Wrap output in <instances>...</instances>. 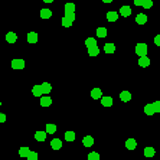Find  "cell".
Wrapping results in <instances>:
<instances>
[{
  "label": "cell",
  "instance_id": "1",
  "mask_svg": "<svg viewBox=\"0 0 160 160\" xmlns=\"http://www.w3.org/2000/svg\"><path fill=\"white\" fill-rule=\"evenodd\" d=\"M147 52H149V46L146 43H137L136 45V53L139 56H144V55H147Z\"/></svg>",
  "mask_w": 160,
  "mask_h": 160
},
{
  "label": "cell",
  "instance_id": "2",
  "mask_svg": "<svg viewBox=\"0 0 160 160\" xmlns=\"http://www.w3.org/2000/svg\"><path fill=\"white\" fill-rule=\"evenodd\" d=\"M12 68L13 69H23L25 68V61L23 59H19V58L13 59L12 61Z\"/></svg>",
  "mask_w": 160,
  "mask_h": 160
},
{
  "label": "cell",
  "instance_id": "3",
  "mask_svg": "<svg viewBox=\"0 0 160 160\" xmlns=\"http://www.w3.org/2000/svg\"><path fill=\"white\" fill-rule=\"evenodd\" d=\"M51 104H52V98L43 94V95L40 97V105L42 107H49Z\"/></svg>",
  "mask_w": 160,
  "mask_h": 160
},
{
  "label": "cell",
  "instance_id": "4",
  "mask_svg": "<svg viewBox=\"0 0 160 160\" xmlns=\"http://www.w3.org/2000/svg\"><path fill=\"white\" fill-rule=\"evenodd\" d=\"M46 136H48V133L46 131H42V130H39V131L35 133V139L38 142H45L46 140Z\"/></svg>",
  "mask_w": 160,
  "mask_h": 160
},
{
  "label": "cell",
  "instance_id": "5",
  "mask_svg": "<svg viewBox=\"0 0 160 160\" xmlns=\"http://www.w3.org/2000/svg\"><path fill=\"white\" fill-rule=\"evenodd\" d=\"M139 65H140L142 68H146V67H149V65H150V59L147 58V55L140 56V59H139Z\"/></svg>",
  "mask_w": 160,
  "mask_h": 160
},
{
  "label": "cell",
  "instance_id": "6",
  "mask_svg": "<svg viewBox=\"0 0 160 160\" xmlns=\"http://www.w3.org/2000/svg\"><path fill=\"white\" fill-rule=\"evenodd\" d=\"M101 104H103V107H111L113 105V98L108 97V95L101 97Z\"/></svg>",
  "mask_w": 160,
  "mask_h": 160
},
{
  "label": "cell",
  "instance_id": "7",
  "mask_svg": "<svg viewBox=\"0 0 160 160\" xmlns=\"http://www.w3.org/2000/svg\"><path fill=\"white\" fill-rule=\"evenodd\" d=\"M91 97L94 98V100H101V97H103V91L100 88H94L91 91Z\"/></svg>",
  "mask_w": 160,
  "mask_h": 160
},
{
  "label": "cell",
  "instance_id": "8",
  "mask_svg": "<svg viewBox=\"0 0 160 160\" xmlns=\"http://www.w3.org/2000/svg\"><path fill=\"white\" fill-rule=\"evenodd\" d=\"M147 22V16L144 15V13H137V16H136V23L137 25H144Z\"/></svg>",
  "mask_w": 160,
  "mask_h": 160
},
{
  "label": "cell",
  "instance_id": "9",
  "mask_svg": "<svg viewBox=\"0 0 160 160\" xmlns=\"http://www.w3.org/2000/svg\"><path fill=\"white\" fill-rule=\"evenodd\" d=\"M120 15L124 16V18H128V16L131 15V7H130V6H123V7L120 9Z\"/></svg>",
  "mask_w": 160,
  "mask_h": 160
},
{
  "label": "cell",
  "instance_id": "10",
  "mask_svg": "<svg viewBox=\"0 0 160 160\" xmlns=\"http://www.w3.org/2000/svg\"><path fill=\"white\" fill-rule=\"evenodd\" d=\"M118 16H120V13H117V12H113V10H111V12H108V13H107V20H108V22H115V20L118 19Z\"/></svg>",
  "mask_w": 160,
  "mask_h": 160
},
{
  "label": "cell",
  "instance_id": "11",
  "mask_svg": "<svg viewBox=\"0 0 160 160\" xmlns=\"http://www.w3.org/2000/svg\"><path fill=\"white\" fill-rule=\"evenodd\" d=\"M6 40H7L9 43H16V40H18V35H16L15 32H9V33L6 35Z\"/></svg>",
  "mask_w": 160,
  "mask_h": 160
},
{
  "label": "cell",
  "instance_id": "12",
  "mask_svg": "<svg viewBox=\"0 0 160 160\" xmlns=\"http://www.w3.org/2000/svg\"><path fill=\"white\" fill-rule=\"evenodd\" d=\"M120 100L124 101V103H128V101L131 100V94H130L128 91H121V92H120Z\"/></svg>",
  "mask_w": 160,
  "mask_h": 160
},
{
  "label": "cell",
  "instance_id": "13",
  "mask_svg": "<svg viewBox=\"0 0 160 160\" xmlns=\"http://www.w3.org/2000/svg\"><path fill=\"white\" fill-rule=\"evenodd\" d=\"M40 18L51 19L52 18V10H51V9H42V10H40Z\"/></svg>",
  "mask_w": 160,
  "mask_h": 160
},
{
  "label": "cell",
  "instance_id": "14",
  "mask_svg": "<svg viewBox=\"0 0 160 160\" xmlns=\"http://www.w3.org/2000/svg\"><path fill=\"white\" fill-rule=\"evenodd\" d=\"M125 147H127L128 150H134V149L137 147V142H136L134 139H128V140L125 142Z\"/></svg>",
  "mask_w": 160,
  "mask_h": 160
},
{
  "label": "cell",
  "instance_id": "15",
  "mask_svg": "<svg viewBox=\"0 0 160 160\" xmlns=\"http://www.w3.org/2000/svg\"><path fill=\"white\" fill-rule=\"evenodd\" d=\"M51 147H52L53 150H59V149H62V142L59 139H53L52 142H51Z\"/></svg>",
  "mask_w": 160,
  "mask_h": 160
},
{
  "label": "cell",
  "instance_id": "16",
  "mask_svg": "<svg viewBox=\"0 0 160 160\" xmlns=\"http://www.w3.org/2000/svg\"><path fill=\"white\" fill-rule=\"evenodd\" d=\"M32 94H33V97H42V95H43V92H42V87H40V85H33V88H32Z\"/></svg>",
  "mask_w": 160,
  "mask_h": 160
},
{
  "label": "cell",
  "instance_id": "17",
  "mask_svg": "<svg viewBox=\"0 0 160 160\" xmlns=\"http://www.w3.org/2000/svg\"><path fill=\"white\" fill-rule=\"evenodd\" d=\"M64 10H65V15H68V13H74V12H75V4H74V3H65Z\"/></svg>",
  "mask_w": 160,
  "mask_h": 160
},
{
  "label": "cell",
  "instance_id": "18",
  "mask_svg": "<svg viewBox=\"0 0 160 160\" xmlns=\"http://www.w3.org/2000/svg\"><path fill=\"white\" fill-rule=\"evenodd\" d=\"M40 87H42V92H43L45 95H48V94L52 91V87H51L49 82H43V84H40Z\"/></svg>",
  "mask_w": 160,
  "mask_h": 160
},
{
  "label": "cell",
  "instance_id": "19",
  "mask_svg": "<svg viewBox=\"0 0 160 160\" xmlns=\"http://www.w3.org/2000/svg\"><path fill=\"white\" fill-rule=\"evenodd\" d=\"M104 52L114 53L115 52V45H114V43H105V45H104Z\"/></svg>",
  "mask_w": 160,
  "mask_h": 160
},
{
  "label": "cell",
  "instance_id": "20",
  "mask_svg": "<svg viewBox=\"0 0 160 160\" xmlns=\"http://www.w3.org/2000/svg\"><path fill=\"white\" fill-rule=\"evenodd\" d=\"M28 42L29 43H36L38 42V33L36 32H29L28 33Z\"/></svg>",
  "mask_w": 160,
  "mask_h": 160
},
{
  "label": "cell",
  "instance_id": "21",
  "mask_svg": "<svg viewBox=\"0 0 160 160\" xmlns=\"http://www.w3.org/2000/svg\"><path fill=\"white\" fill-rule=\"evenodd\" d=\"M29 152H30V149H29V147H26V146H23V147H20V149H19V156H20V157H28Z\"/></svg>",
  "mask_w": 160,
  "mask_h": 160
},
{
  "label": "cell",
  "instance_id": "22",
  "mask_svg": "<svg viewBox=\"0 0 160 160\" xmlns=\"http://www.w3.org/2000/svg\"><path fill=\"white\" fill-rule=\"evenodd\" d=\"M82 144H84L85 147H91V146L94 144V139H92L91 136H85V137L82 139Z\"/></svg>",
  "mask_w": 160,
  "mask_h": 160
},
{
  "label": "cell",
  "instance_id": "23",
  "mask_svg": "<svg viewBox=\"0 0 160 160\" xmlns=\"http://www.w3.org/2000/svg\"><path fill=\"white\" fill-rule=\"evenodd\" d=\"M85 46H87V48L97 46V39H95V38H87V39H85Z\"/></svg>",
  "mask_w": 160,
  "mask_h": 160
},
{
  "label": "cell",
  "instance_id": "24",
  "mask_svg": "<svg viewBox=\"0 0 160 160\" xmlns=\"http://www.w3.org/2000/svg\"><path fill=\"white\" fill-rule=\"evenodd\" d=\"M107 33H108V32H107V29L104 26H100V28L97 29V36H98V38H107Z\"/></svg>",
  "mask_w": 160,
  "mask_h": 160
},
{
  "label": "cell",
  "instance_id": "25",
  "mask_svg": "<svg viewBox=\"0 0 160 160\" xmlns=\"http://www.w3.org/2000/svg\"><path fill=\"white\" fill-rule=\"evenodd\" d=\"M61 25H62L64 28H71V26H72V20H71V19H68L67 16H64V18L61 19Z\"/></svg>",
  "mask_w": 160,
  "mask_h": 160
},
{
  "label": "cell",
  "instance_id": "26",
  "mask_svg": "<svg viewBox=\"0 0 160 160\" xmlns=\"http://www.w3.org/2000/svg\"><path fill=\"white\" fill-rule=\"evenodd\" d=\"M144 113L147 114V115H153L156 111H154V107H153V104H147V105L144 107Z\"/></svg>",
  "mask_w": 160,
  "mask_h": 160
},
{
  "label": "cell",
  "instance_id": "27",
  "mask_svg": "<svg viewBox=\"0 0 160 160\" xmlns=\"http://www.w3.org/2000/svg\"><path fill=\"white\" fill-rule=\"evenodd\" d=\"M154 153H156V152H154L153 147H146V149H144V156H146V157H153Z\"/></svg>",
  "mask_w": 160,
  "mask_h": 160
},
{
  "label": "cell",
  "instance_id": "28",
  "mask_svg": "<svg viewBox=\"0 0 160 160\" xmlns=\"http://www.w3.org/2000/svg\"><path fill=\"white\" fill-rule=\"evenodd\" d=\"M98 53H100V48H98V46L88 48V55H89V56H97Z\"/></svg>",
  "mask_w": 160,
  "mask_h": 160
},
{
  "label": "cell",
  "instance_id": "29",
  "mask_svg": "<svg viewBox=\"0 0 160 160\" xmlns=\"http://www.w3.org/2000/svg\"><path fill=\"white\" fill-rule=\"evenodd\" d=\"M65 140H67V142H74V140H75V133L71 131V130L67 131V133H65Z\"/></svg>",
  "mask_w": 160,
  "mask_h": 160
},
{
  "label": "cell",
  "instance_id": "30",
  "mask_svg": "<svg viewBox=\"0 0 160 160\" xmlns=\"http://www.w3.org/2000/svg\"><path fill=\"white\" fill-rule=\"evenodd\" d=\"M55 131H56V125L51 124V123H49V124H46V133H48V134H53Z\"/></svg>",
  "mask_w": 160,
  "mask_h": 160
},
{
  "label": "cell",
  "instance_id": "31",
  "mask_svg": "<svg viewBox=\"0 0 160 160\" xmlns=\"http://www.w3.org/2000/svg\"><path fill=\"white\" fill-rule=\"evenodd\" d=\"M142 6L144 9H152V7H153V0H143Z\"/></svg>",
  "mask_w": 160,
  "mask_h": 160
},
{
  "label": "cell",
  "instance_id": "32",
  "mask_svg": "<svg viewBox=\"0 0 160 160\" xmlns=\"http://www.w3.org/2000/svg\"><path fill=\"white\" fill-rule=\"evenodd\" d=\"M88 160H100V154L97 152H92L88 154Z\"/></svg>",
  "mask_w": 160,
  "mask_h": 160
},
{
  "label": "cell",
  "instance_id": "33",
  "mask_svg": "<svg viewBox=\"0 0 160 160\" xmlns=\"http://www.w3.org/2000/svg\"><path fill=\"white\" fill-rule=\"evenodd\" d=\"M38 153L36 152H29V154H28V157L26 159H29V160H38Z\"/></svg>",
  "mask_w": 160,
  "mask_h": 160
},
{
  "label": "cell",
  "instance_id": "34",
  "mask_svg": "<svg viewBox=\"0 0 160 160\" xmlns=\"http://www.w3.org/2000/svg\"><path fill=\"white\" fill-rule=\"evenodd\" d=\"M153 107H154V111H156V113H160V100L159 101H154V103H153Z\"/></svg>",
  "mask_w": 160,
  "mask_h": 160
},
{
  "label": "cell",
  "instance_id": "35",
  "mask_svg": "<svg viewBox=\"0 0 160 160\" xmlns=\"http://www.w3.org/2000/svg\"><path fill=\"white\" fill-rule=\"evenodd\" d=\"M65 16H67L68 19H71L72 22L75 20V13H68V15H65Z\"/></svg>",
  "mask_w": 160,
  "mask_h": 160
},
{
  "label": "cell",
  "instance_id": "36",
  "mask_svg": "<svg viewBox=\"0 0 160 160\" xmlns=\"http://www.w3.org/2000/svg\"><path fill=\"white\" fill-rule=\"evenodd\" d=\"M154 43H156V46H160V35H157L154 38Z\"/></svg>",
  "mask_w": 160,
  "mask_h": 160
},
{
  "label": "cell",
  "instance_id": "37",
  "mask_svg": "<svg viewBox=\"0 0 160 160\" xmlns=\"http://www.w3.org/2000/svg\"><path fill=\"white\" fill-rule=\"evenodd\" d=\"M4 121H6V114L0 113V123H4Z\"/></svg>",
  "mask_w": 160,
  "mask_h": 160
},
{
  "label": "cell",
  "instance_id": "38",
  "mask_svg": "<svg viewBox=\"0 0 160 160\" xmlns=\"http://www.w3.org/2000/svg\"><path fill=\"white\" fill-rule=\"evenodd\" d=\"M134 4H136V6H142L143 0H134Z\"/></svg>",
  "mask_w": 160,
  "mask_h": 160
},
{
  "label": "cell",
  "instance_id": "39",
  "mask_svg": "<svg viewBox=\"0 0 160 160\" xmlns=\"http://www.w3.org/2000/svg\"><path fill=\"white\" fill-rule=\"evenodd\" d=\"M111 1H113V0H103V3H107V4H110Z\"/></svg>",
  "mask_w": 160,
  "mask_h": 160
},
{
  "label": "cell",
  "instance_id": "40",
  "mask_svg": "<svg viewBox=\"0 0 160 160\" xmlns=\"http://www.w3.org/2000/svg\"><path fill=\"white\" fill-rule=\"evenodd\" d=\"M43 1H45V3H52L53 0H43Z\"/></svg>",
  "mask_w": 160,
  "mask_h": 160
},
{
  "label": "cell",
  "instance_id": "41",
  "mask_svg": "<svg viewBox=\"0 0 160 160\" xmlns=\"http://www.w3.org/2000/svg\"><path fill=\"white\" fill-rule=\"evenodd\" d=\"M0 107H1V101H0Z\"/></svg>",
  "mask_w": 160,
  "mask_h": 160
}]
</instances>
